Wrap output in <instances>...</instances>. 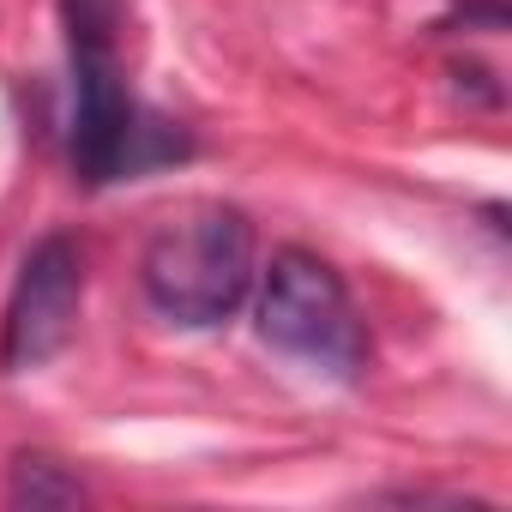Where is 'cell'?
Masks as SVG:
<instances>
[{"instance_id":"3957f363","label":"cell","mask_w":512,"mask_h":512,"mask_svg":"<svg viewBox=\"0 0 512 512\" xmlns=\"http://www.w3.org/2000/svg\"><path fill=\"white\" fill-rule=\"evenodd\" d=\"M253 314H260V338L278 356H290V362H302L326 380H362L368 326H362L344 278L320 253L284 247L260 278V308Z\"/></svg>"},{"instance_id":"5b68a950","label":"cell","mask_w":512,"mask_h":512,"mask_svg":"<svg viewBox=\"0 0 512 512\" xmlns=\"http://www.w3.org/2000/svg\"><path fill=\"white\" fill-rule=\"evenodd\" d=\"M7 500L13 506H79L85 482L67 476V464H55V458H19L13 482H7Z\"/></svg>"},{"instance_id":"7a4b0ae2","label":"cell","mask_w":512,"mask_h":512,"mask_svg":"<svg viewBox=\"0 0 512 512\" xmlns=\"http://www.w3.org/2000/svg\"><path fill=\"white\" fill-rule=\"evenodd\" d=\"M253 278H260L253 272V223H247V211H235L223 199L175 205L139 253L145 302L169 326H187V332L223 326L247 302Z\"/></svg>"},{"instance_id":"6da1fadb","label":"cell","mask_w":512,"mask_h":512,"mask_svg":"<svg viewBox=\"0 0 512 512\" xmlns=\"http://www.w3.org/2000/svg\"><path fill=\"white\" fill-rule=\"evenodd\" d=\"M67 19V67H73V175L85 187H109L121 175H145L169 157H187V139L169 121L145 115L127 61H121V0H61Z\"/></svg>"},{"instance_id":"277c9868","label":"cell","mask_w":512,"mask_h":512,"mask_svg":"<svg viewBox=\"0 0 512 512\" xmlns=\"http://www.w3.org/2000/svg\"><path fill=\"white\" fill-rule=\"evenodd\" d=\"M79 302H85V247H79V235L55 229L25 253V266L13 278L7 314H0V368L31 374V368L55 362L73 344Z\"/></svg>"}]
</instances>
